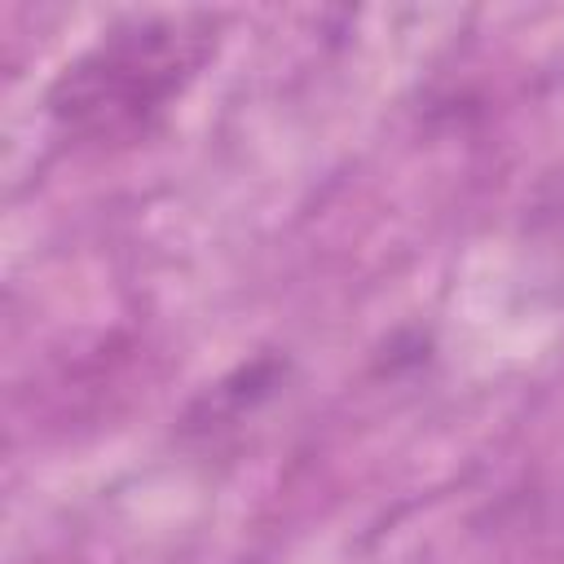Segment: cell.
<instances>
[{
	"label": "cell",
	"instance_id": "1",
	"mask_svg": "<svg viewBox=\"0 0 564 564\" xmlns=\"http://www.w3.org/2000/svg\"><path fill=\"white\" fill-rule=\"evenodd\" d=\"M212 13H128L70 57L44 93L62 137L93 145L141 141L216 53Z\"/></svg>",
	"mask_w": 564,
	"mask_h": 564
}]
</instances>
